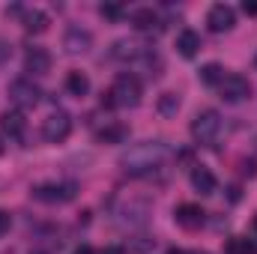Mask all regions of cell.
I'll return each mask as SVG.
<instances>
[{
  "label": "cell",
  "instance_id": "obj_1",
  "mask_svg": "<svg viewBox=\"0 0 257 254\" xmlns=\"http://www.w3.org/2000/svg\"><path fill=\"white\" fill-rule=\"evenodd\" d=\"M168 156H171L168 144H162V141H144V144H135L132 150H126L120 156V168L126 171L128 177H147L156 168H162Z\"/></svg>",
  "mask_w": 257,
  "mask_h": 254
},
{
  "label": "cell",
  "instance_id": "obj_2",
  "mask_svg": "<svg viewBox=\"0 0 257 254\" xmlns=\"http://www.w3.org/2000/svg\"><path fill=\"white\" fill-rule=\"evenodd\" d=\"M141 102V81L135 75H117L111 93L102 96V105L108 108H135Z\"/></svg>",
  "mask_w": 257,
  "mask_h": 254
},
{
  "label": "cell",
  "instance_id": "obj_3",
  "mask_svg": "<svg viewBox=\"0 0 257 254\" xmlns=\"http://www.w3.org/2000/svg\"><path fill=\"white\" fill-rule=\"evenodd\" d=\"M218 132H221V114H218V111L206 108V111H200V114L194 117L192 138L197 144H212V141L218 138Z\"/></svg>",
  "mask_w": 257,
  "mask_h": 254
},
{
  "label": "cell",
  "instance_id": "obj_4",
  "mask_svg": "<svg viewBox=\"0 0 257 254\" xmlns=\"http://www.w3.org/2000/svg\"><path fill=\"white\" fill-rule=\"evenodd\" d=\"M9 99H12V105H18V108H36V105L42 102V90H39L30 78H15V81L9 84Z\"/></svg>",
  "mask_w": 257,
  "mask_h": 254
},
{
  "label": "cell",
  "instance_id": "obj_5",
  "mask_svg": "<svg viewBox=\"0 0 257 254\" xmlns=\"http://www.w3.org/2000/svg\"><path fill=\"white\" fill-rule=\"evenodd\" d=\"M39 203H69L75 197V183H45L30 191Z\"/></svg>",
  "mask_w": 257,
  "mask_h": 254
},
{
  "label": "cell",
  "instance_id": "obj_6",
  "mask_svg": "<svg viewBox=\"0 0 257 254\" xmlns=\"http://www.w3.org/2000/svg\"><path fill=\"white\" fill-rule=\"evenodd\" d=\"M218 90H221V99L227 105H239V102H245L251 96V84L242 75H224V81L218 84Z\"/></svg>",
  "mask_w": 257,
  "mask_h": 254
},
{
  "label": "cell",
  "instance_id": "obj_7",
  "mask_svg": "<svg viewBox=\"0 0 257 254\" xmlns=\"http://www.w3.org/2000/svg\"><path fill=\"white\" fill-rule=\"evenodd\" d=\"M63 48L69 54H87L93 48V33L81 24H69L63 33Z\"/></svg>",
  "mask_w": 257,
  "mask_h": 254
},
{
  "label": "cell",
  "instance_id": "obj_8",
  "mask_svg": "<svg viewBox=\"0 0 257 254\" xmlns=\"http://www.w3.org/2000/svg\"><path fill=\"white\" fill-rule=\"evenodd\" d=\"M69 132H72V117L66 114V111H54L45 123H42V138L45 141H51V144H60L69 138Z\"/></svg>",
  "mask_w": 257,
  "mask_h": 254
},
{
  "label": "cell",
  "instance_id": "obj_9",
  "mask_svg": "<svg viewBox=\"0 0 257 254\" xmlns=\"http://www.w3.org/2000/svg\"><path fill=\"white\" fill-rule=\"evenodd\" d=\"M206 24H209L212 33H227V30L236 24V12H233L227 3H215V6L209 9V15H206Z\"/></svg>",
  "mask_w": 257,
  "mask_h": 254
},
{
  "label": "cell",
  "instance_id": "obj_10",
  "mask_svg": "<svg viewBox=\"0 0 257 254\" xmlns=\"http://www.w3.org/2000/svg\"><path fill=\"white\" fill-rule=\"evenodd\" d=\"M174 221H177L180 227H186V230H197V227L206 221V212H203L197 203H180V206L174 209Z\"/></svg>",
  "mask_w": 257,
  "mask_h": 254
},
{
  "label": "cell",
  "instance_id": "obj_11",
  "mask_svg": "<svg viewBox=\"0 0 257 254\" xmlns=\"http://www.w3.org/2000/svg\"><path fill=\"white\" fill-rule=\"evenodd\" d=\"M51 69V54L45 51V48H30L27 54H24V72H30V75H45Z\"/></svg>",
  "mask_w": 257,
  "mask_h": 254
},
{
  "label": "cell",
  "instance_id": "obj_12",
  "mask_svg": "<svg viewBox=\"0 0 257 254\" xmlns=\"http://www.w3.org/2000/svg\"><path fill=\"white\" fill-rule=\"evenodd\" d=\"M24 114L21 111H3L0 114V132L9 135V138H21L24 135Z\"/></svg>",
  "mask_w": 257,
  "mask_h": 254
},
{
  "label": "cell",
  "instance_id": "obj_13",
  "mask_svg": "<svg viewBox=\"0 0 257 254\" xmlns=\"http://www.w3.org/2000/svg\"><path fill=\"white\" fill-rule=\"evenodd\" d=\"M192 186H194V191H200V194H215V189H218L215 174H212L209 168H194L192 171Z\"/></svg>",
  "mask_w": 257,
  "mask_h": 254
},
{
  "label": "cell",
  "instance_id": "obj_14",
  "mask_svg": "<svg viewBox=\"0 0 257 254\" xmlns=\"http://www.w3.org/2000/svg\"><path fill=\"white\" fill-rule=\"evenodd\" d=\"M177 51H180V57H194L197 51H200V36L194 33V30H183L180 36H177Z\"/></svg>",
  "mask_w": 257,
  "mask_h": 254
},
{
  "label": "cell",
  "instance_id": "obj_15",
  "mask_svg": "<svg viewBox=\"0 0 257 254\" xmlns=\"http://www.w3.org/2000/svg\"><path fill=\"white\" fill-rule=\"evenodd\" d=\"M117 60H128V63H135L141 54H144V45H138V42H132V39H120L117 45H114V51H111Z\"/></svg>",
  "mask_w": 257,
  "mask_h": 254
},
{
  "label": "cell",
  "instance_id": "obj_16",
  "mask_svg": "<svg viewBox=\"0 0 257 254\" xmlns=\"http://www.w3.org/2000/svg\"><path fill=\"white\" fill-rule=\"evenodd\" d=\"M66 90H69V96H87L90 93V78L84 75V72H69L66 75Z\"/></svg>",
  "mask_w": 257,
  "mask_h": 254
},
{
  "label": "cell",
  "instance_id": "obj_17",
  "mask_svg": "<svg viewBox=\"0 0 257 254\" xmlns=\"http://www.w3.org/2000/svg\"><path fill=\"white\" fill-rule=\"evenodd\" d=\"M197 78H200V84H206V87H218V84L224 81V69L218 63H206V66H200Z\"/></svg>",
  "mask_w": 257,
  "mask_h": 254
},
{
  "label": "cell",
  "instance_id": "obj_18",
  "mask_svg": "<svg viewBox=\"0 0 257 254\" xmlns=\"http://www.w3.org/2000/svg\"><path fill=\"white\" fill-rule=\"evenodd\" d=\"M128 138V129L123 126V123H114V126H105L102 132H99V141L102 144H123Z\"/></svg>",
  "mask_w": 257,
  "mask_h": 254
},
{
  "label": "cell",
  "instance_id": "obj_19",
  "mask_svg": "<svg viewBox=\"0 0 257 254\" xmlns=\"http://www.w3.org/2000/svg\"><path fill=\"white\" fill-rule=\"evenodd\" d=\"M128 21H132V27H135V30H150L159 18H156V12H153V9H147V6H144V9H135Z\"/></svg>",
  "mask_w": 257,
  "mask_h": 254
},
{
  "label": "cell",
  "instance_id": "obj_20",
  "mask_svg": "<svg viewBox=\"0 0 257 254\" xmlns=\"http://www.w3.org/2000/svg\"><path fill=\"white\" fill-rule=\"evenodd\" d=\"M156 108H159L162 117H177V111H180V96H177V93H162L159 102H156Z\"/></svg>",
  "mask_w": 257,
  "mask_h": 254
},
{
  "label": "cell",
  "instance_id": "obj_21",
  "mask_svg": "<svg viewBox=\"0 0 257 254\" xmlns=\"http://www.w3.org/2000/svg\"><path fill=\"white\" fill-rule=\"evenodd\" d=\"M24 27H27L30 33H42V30H48V15L39 12V9L24 12Z\"/></svg>",
  "mask_w": 257,
  "mask_h": 254
},
{
  "label": "cell",
  "instance_id": "obj_22",
  "mask_svg": "<svg viewBox=\"0 0 257 254\" xmlns=\"http://www.w3.org/2000/svg\"><path fill=\"white\" fill-rule=\"evenodd\" d=\"M227 254H257V251H254V242H248L242 236H233L227 242Z\"/></svg>",
  "mask_w": 257,
  "mask_h": 254
},
{
  "label": "cell",
  "instance_id": "obj_23",
  "mask_svg": "<svg viewBox=\"0 0 257 254\" xmlns=\"http://www.w3.org/2000/svg\"><path fill=\"white\" fill-rule=\"evenodd\" d=\"M99 15L108 18V21H120V18H123V6H120V3H102V6H99Z\"/></svg>",
  "mask_w": 257,
  "mask_h": 254
},
{
  "label": "cell",
  "instance_id": "obj_24",
  "mask_svg": "<svg viewBox=\"0 0 257 254\" xmlns=\"http://www.w3.org/2000/svg\"><path fill=\"white\" fill-rule=\"evenodd\" d=\"M9 224H12L9 212H0V233H6V230H9Z\"/></svg>",
  "mask_w": 257,
  "mask_h": 254
},
{
  "label": "cell",
  "instance_id": "obj_25",
  "mask_svg": "<svg viewBox=\"0 0 257 254\" xmlns=\"http://www.w3.org/2000/svg\"><path fill=\"white\" fill-rule=\"evenodd\" d=\"M242 174H245V177H254L257 165H254V162H242Z\"/></svg>",
  "mask_w": 257,
  "mask_h": 254
},
{
  "label": "cell",
  "instance_id": "obj_26",
  "mask_svg": "<svg viewBox=\"0 0 257 254\" xmlns=\"http://www.w3.org/2000/svg\"><path fill=\"white\" fill-rule=\"evenodd\" d=\"M242 12H245V15H257V0H251V3L245 0V3H242Z\"/></svg>",
  "mask_w": 257,
  "mask_h": 254
},
{
  "label": "cell",
  "instance_id": "obj_27",
  "mask_svg": "<svg viewBox=\"0 0 257 254\" xmlns=\"http://www.w3.org/2000/svg\"><path fill=\"white\" fill-rule=\"evenodd\" d=\"M99 254H123V248L120 245H108V248H102Z\"/></svg>",
  "mask_w": 257,
  "mask_h": 254
},
{
  "label": "cell",
  "instance_id": "obj_28",
  "mask_svg": "<svg viewBox=\"0 0 257 254\" xmlns=\"http://www.w3.org/2000/svg\"><path fill=\"white\" fill-rule=\"evenodd\" d=\"M6 57H9V45H6V42H0V63H3Z\"/></svg>",
  "mask_w": 257,
  "mask_h": 254
},
{
  "label": "cell",
  "instance_id": "obj_29",
  "mask_svg": "<svg viewBox=\"0 0 257 254\" xmlns=\"http://www.w3.org/2000/svg\"><path fill=\"white\" fill-rule=\"evenodd\" d=\"M75 254H93V248L90 245H81V248H75Z\"/></svg>",
  "mask_w": 257,
  "mask_h": 254
},
{
  "label": "cell",
  "instance_id": "obj_30",
  "mask_svg": "<svg viewBox=\"0 0 257 254\" xmlns=\"http://www.w3.org/2000/svg\"><path fill=\"white\" fill-rule=\"evenodd\" d=\"M6 153V138H3V132H0V156Z\"/></svg>",
  "mask_w": 257,
  "mask_h": 254
},
{
  "label": "cell",
  "instance_id": "obj_31",
  "mask_svg": "<svg viewBox=\"0 0 257 254\" xmlns=\"http://www.w3.org/2000/svg\"><path fill=\"white\" fill-rule=\"evenodd\" d=\"M254 230H257V215H254Z\"/></svg>",
  "mask_w": 257,
  "mask_h": 254
},
{
  "label": "cell",
  "instance_id": "obj_32",
  "mask_svg": "<svg viewBox=\"0 0 257 254\" xmlns=\"http://www.w3.org/2000/svg\"><path fill=\"white\" fill-rule=\"evenodd\" d=\"M254 63H257V60H254Z\"/></svg>",
  "mask_w": 257,
  "mask_h": 254
}]
</instances>
